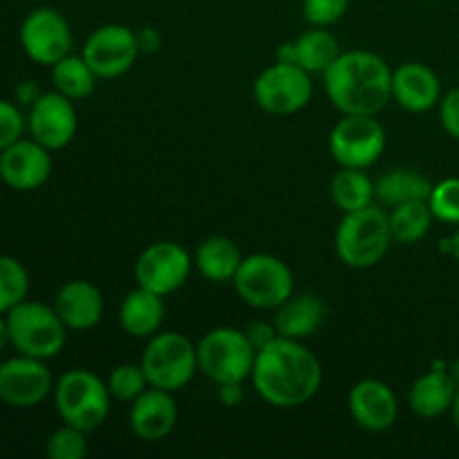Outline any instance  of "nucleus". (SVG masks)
<instances>
[{"instance_id":"1","label":"nucleus","mask_w":459,"mask_h":459,"mask_svg":"<svg viewBox=\"0 0 459 459\" xmlns=\"http://www.w3.org/2000/svg\"><path fill=\"white\" fill-rule=\"evenodd\" d=\"M251 384L269 406L296 408L316 397L323 366L303 341L278 336L255 352Z\"/></svg>"},{"instance_id":"2","label":"nucleus","mask_w":459,"mask_h":459,"mask_svg":"<svg viewBox=\"0 0 459 459\" xmlns=\"http://www.w3.org/2000/svg\"><path fill=\"white\" fill-rule=\"evenodd\" d=\"M323 85L341 115H379L393 101V70L368 49L341 52L323 72Z\"/></svg>"},{"instance_id":"3","label":"nucleus","mask_w":459,"mask_h":459,"mask_svg":"<svg viewBox=\"0 0 459 459\" xmlns=\"http://www.w3.org/2000/svg\"><path fill=\"white\" fill-rule=\"evenodd\" d=\"M336 254L352 269H370L379 264L393 245L388 213L370 204L361 211L343 213L336 229Z\"/></svg>"},{"instance_id":"4","label":"nucleus","mask_w":459,"mask_h":459,"mask_svg":"<svg viewBox=\"0 0 459 459\" xmlns=\"http://www.w3.org/2000/svg\"><path fill=\"white\" fill-rule=\"evenodd\" d=\"M52 394L63 424L76 426L85 433L101 429L110 415L112 394L108 390V384L85 368H74V370L65 372L54 384Z\"/></svg>"},{"instance_id":"5","label":"nucleus","mask_w":459,"mask_h":459,"mask_svg":"<svg viewBox=\"0 0 459 459\" xmlns=\"http://www.w3.org/2000/svg\"><path fill=\"white\" fill-rule=\"evenodd\" d=\"M4 316H7L9 327V345L18 354L49 361L65 348L70 330L61 321L54 305L27 299Z\"/></svg>"},{"instance_id":"6","label":"nucleus","mask_w":459,"mask_h":459,"mask_svg":"<svg viewBox=\"0 0 459 459\" xmlns=\"http://www.w3.org/2000/svg\"><path fill=\"white\" fill-rule=\"evenodd\" d=\"M258 350L245 330L213 327L197 341V370L215 385L251 379Z\"/></svg>"},{"instance_id":"7","label":"nucleus","mask_w":459,"mask_h":459,"mask_svg":"<svg viewBox=\"0 0 459 459\" xmlns=\"http://www.w3.org/2000/svg\"><path fill=\"white\" fill-rule=\"evenodd\" d=\"M142 368L152 388L178 390L186 388L197 370V345L182 332H157L146 343L142 354Z\"/></svg>"},{"instance_id":"8","label":"nucleus","mask_w":459,"mask_h":459,"mask_svg":"<svg viewBox=\"0 0 459 459\" xmlns=\"http://www.w3.org/2000/svg\"><path fill=\"white\" fill-rule=\"evenodd\" d=\"M233 287L242 303L255 309H278L294 294V273L278 255L251 254L242 258Z\"/></svg>"},{"instance_id":"9","label":"nucleus","mask_w":459,"mask_h":459,"mask_svg":"<svg viewBox=\"0 0 459 459\" xmlns=\"http://www.w3.org/2000/svg\"><path fill=\"white\" fill-rule=\"evenodd\" d=\"M312 74L294 63L276 61L254 81V99L260 110L273 117L296 115L312 101Z\"/></svg>"},{"instance_id":"10","label":"nucleus","mask_w":459,"mask_h":459,"mask_svg":"<svg viewBox=\"0 0 459 459\" xmlns=\"http://www.w3.org/2000/svg\"><path fill=\"white\" fill-rule=\"evenodd\" d=\"M385 151V130L375 115H343L330 133V152L341 166L370 169Z\"/></svg>"},{"instance_id":"11","label":"nucleus","mask_w":459,"mask_h":459,"mask_svg":"<svg viewBox=\"0 0 459 459\" xmlns=\"http://www.w3.org/2000/svg\"><path fill=\"white\" fill-rule=\"evenodd\" d=\"M22 52L39 65H49L72 54L74 36L67 18L54 7H36L22 18L21 31Z\"/></svg>"},{"instance_id":"12","label":"nucleus","mask_w":459,"mask_h":459,"mask_svg":"<svg viewBox=\"0 0 459 459\" xmlns=\"http://www.w3.org/2000/svg\"><path fill=\"white\" fill-rule=\"evenodd\" d=\"M191 254L173 240H160L148 245L134 263V281L143 290H151L160 296H170L186 285L191 276Z\"/></svg>"},{"instance_id":"13","label":"nucleus","mask_w":459,"mask_h":459,"mask_svg":"<svg viewBox=\"0 0 459 459\" xmlns=\"http://www.w3.org/2000/svg\"><path fill=\"white\" fill-rule=\"evenodd\" d=\"M81 54L99 79H117L130 72L142 54V48H139L137 31L130 30L128 25L108 22L88 36Z\"/></svg>"},{"instance_id":"14","label":"nucleus","mask_w":459,"mask_h":459,"mask_svg":"<svg viewBox=\"0 0 459 459\" xmlns=\"http://www.w3.org/2000/svg\"><path fill=\"white\" fill-rule=\"evenodd\" d=\"M52 372L43 359L18 357L0 363V402L12 408H36L54 393Z\"/></svg>"},{"instance_id":"15","label":"nucleus","mask_w":459,"mask_h":459,"mask_svg":"<svg viewBox=\"0 0 459 459\" xmlns=\"http://www.w3.org/2000/svg\"><path fill=\"white\" fill-rule=\"evenodd\" d=\"M27 130H30L31 139L43 143L49 151H61V148L70 146L79 130L74 101L63 97L56 90L43 92L30 106Z\"/></svg>"},{"instance_id":"16","label":"nucleus","mask_w":459,"mask_h":459,"mask_svg":"<svg viewBox=\"0 0 459 459\" xmlns=\"http://www.w3.org/2000/svg\"><path fill=\"white\" fill-rule=\"evenodd\" d=\"M49 148L36 139L21 137L0 151V182L13 191H36L52 175V155Z\"/></svg>"},{"instance_id":"17","label":"nucleus","mask_w":459,"mask_h":459,"mask_svg":"<svg viewBox=\"0 0 459 459\" xmlns=\"http://www.w3.org/2000/svg\"><path fill=\"white\" fill-rule=\"evenodd\" d=\"M348 408L354 424L368 433H385L399 417V403L393 388L379 379H363L352 385Z\"/></svg>"},{"instance_id":"18","label":"nucleus","mask_w":459,"mask_h":459,"mask_svg":"<svg viewBox=\"0 0 459 459\" xmlns=\"http://www.w3.org/2000/svg\"><path fill=\"white\" fill-rule=\"evenodd\" d=\"M179 408L173 393L148 388L130 403V429L143 442H161L175 430Z\"/></svg>"},{"instance_id":"19","label":"nucleus","mask_w":459,"mask_h":459,"mask_svg":"<svg viewBox=\"0 0 459 459\" xmlns=\"http://www.w3.org/2000/svg\"><path fill=\"white\" fill-rule=\"evenodd\" d=\"M54 309L70 332H88L103 318V294L83 278L67 281L54 296Z\"/></svg>"},{"instance_id":"20","label":"nucleus","mask_w":459,"mask_h":459,"mask_svg":"<svg viewBox=\"0 0 459 459\" xmlns=\"http://www.w3.org/2000/svg\"><path fill=\"white\" fill-rule=\"evenodd\" d=\"M393 99L408 112H429L442 101L439 76L424 63H402L393 70Z\"/></svg>"},{"instance_id":"21","label":"nucleus","mask_w":459,"mask_h":459,"mask_svg":"<svg viewBox=\"0 0 459 459\" xmlns=\"http://www.w3.org/2000/svg\"><path fill=\"white\" fill-rule=\"evenodd\" d=\"M339 54L341 45L336 36L325 27H314V30L303 31L299 39L282 43L276 52V61L294 63L309 74H323Z\"/></svg>"},{"instance_id":"22","label":"nucleus","mask_w":459,"mask_h":459,"mask_svg":"<svg viewBox=\"0 0 459 459\" xmlns=\"http://www.w3.org/2000/svg\"><path fill=\"white\" fill-rule=\"evenodd\" d=\"M273 325L282 339L305 341L316 334L327 321V305L316 294H291L278 309H273Z\"/></svg>"},{"instance_id":"23","label":"nucleus","mask_w":459,"mask_h":459,"mask_svg":"<svg viewBox=\"0 0 459 459\" xmlns=\"http://www.w3.org/2000/svg\"><path fill=\"white\" fill-rule=\"evenodd\" d=\"M166 305L164 296L155 294L151 290H143L137 285V290L130 291L119 307V325L133 339H151L164 325Z\"/></svg>"},{"instance_id":"24","label":"nucleus","mask_w":459,"mask_h":459,"mask_svg":"<svg viewBox=\"0 0 459 459\" xmlns=\"http://www.w3.org/2000/svg\"><path fill=\"white\" fill-rule=\"evenodd\" d=\"M455 393L457 384L448 375V368H435V370L426 372L412 384L411 393H408V402H411V411L417 417L437 420V417L451 412Z\"/></svg>"},{"instance_id":"25","label":"nucleus","mask_w":459,"mask_h":459,"mask_svg":"<svg viewBox=\"0 0 459 459\" xmlns=\"http://www.w3.org/2000/svg\"><path fill=\"white\" fill-rule=\"evenodd\" d=\"M242 258L245 255L231 238L211 236L197 247L193 263H195V269L202 278L222 285V282H233Z\"/></svg>"},{"instance_id":"26","label":"nucleus","mask_w":459,"mask_h":459,"mask_svg":"<svg viewBox=\"0 0 459 459\" xmlns=\"http://www.w3.org/2000/svg\"><path fill=\"white\" fill-rule=\"evenodd\" d=\"M430 191H433V182L412 169L388 170L375 182L377 200L390 209L406 202H429Z\"/></svg>"},{"instance_id":"27","label":"nucleus","mask_w":459,"mask_h":459,"mask_svg":"<svg viewBox=\"0 0 459 459\" xmlns=\"http://www.w3.org/2000/svg\"><path fill=\"white\" fill-rule=\"evenodd\" d=\"M330 195L343 213L366 209L377 200L375 182L366 173V169H348V166H341L339 173L332 178Z\"/></svg>"},{"instance_id":"28","label":"nucleus","mask_w":459,"mask_h":459,"mask_svg":"<svg viewBox=\"0 0 459 459\" xmlns=\"http://www.w3.org/2000/svg\"><path fill=\"white\" fill-rule=\"evenodd\" d=\"M99 76L83 58V54H67L52 65V83L56 92L72 101L88 99L97 90Z\"/></svg>"},{"instance_id":"29","label":"nucleus","mask_w":459,"mask_h":459,"mask_svg":"<svg viewBox=\"0 0 459 459\" xmlns=\"http://www.w3.org/2000/svg\"><path fill=\"white\" fill-rule=\"evenodd\" d=\"M433 220L435 215L426 200L393 206V211L388 213L393 242H397V245H417V242L429 236Z\"/></svg>"},{"instance_id":"30","label":"nucleus","mask_w":459,"mask_h":459,"mask_svg":"<svg viewBox=\"0 0 459 459\" xmlns=\"http://www.w3.org/2000/svg\"><path fill=\"white\" fill-rule=\"evenodd\" d=\"M30 296V272L18 258L0 254V314H9Z\"/></svg>"},{"instance_id":"31","label":"nucleus","mask_w":459,"mask_h":459,"mask_svg":"<svg viewBox=\"0 0 459 459\" xmlns=\"http://www.w3.org/2000/svg\"><path fill=\"white\" fill-rule=\"evenodd\" d=\"M106 384H108V390H110L112 399H117V402H126V403H133L143 390L151 388L142 363H121V366L112 368Z\"/></svg>"},{"instance_id":"32","label":"nucleus","mask_w":459,"mask_h":459,"mask_svg":"<svg viewBox=\"0 0 459 459\" xmlns=\"http://www.w3.org/2000/svg\"><path fill=\"white\" fill-rule=\"evenodd\" d=\"M88 435L76 426L63 424L48 437L45 453L52 459H83L88 455Z\"/></svg>"},{"instance_id":"33","label":"nucleus","mask_w":459,"mask_h":459,"mask_svg":"<svg viewBox=\"0 0 459 459\" xmlns=\"http://www.w3.org/2000/svg\"><path fill=\"white\" fill-rule=\"evenodd\" d=\"M429 206L435 220L446 224H459V178H446L433 184Z\"/></svg>"},{"instance_id":"34","label":"nucleus","mask_w":459,"mask_h":459,"mask_svg":"<svg viewBox=\"0 0 459 459\" xmlns=\"http://www.w3.org/2000/svg\"><path fill=\"white\" fill-rule=\"evenodd\" d=\"M350 0H303V16L312 27H330L345 16Z\"/></svg>"},{"instance_id":"35","label":"nucleus","mask_w":459,"mask_h":459,"mask_svg":"<svg viewBox=\"0 0 459 459\" xmlns=\"http://www.w3.org/2000/svg\"><path fill=\"white\" fill-rule=\"evenodd\" d=\"M25 130L27 119L21 112V108L13 101L0 99V151H4L13 142H18L25 134Z\"/></svg>"},{"instance_id":"36","label":"nucleus","mask_w":459,"mask_h":459,"mask_svg":"<svg viewBox=\"0 0 459 459\" xmlns=\"http://www.w3.org/2000/svg\"><path fill=\"white\" fill-rule=\"evenodd\" d=\"M439 119H442L444 130L459 142V88L451 90L446 97L439 101Z\"/></svg>"},{"instance_id":"37","label":"nucleus","mask_w":459,"mask_h":459,"mask_svg":"<svg viewBox=\"0 0 459 459\" xmlns=\"http://www.w3.org/2000/svg\"><path fill=\"white\" fill-rule=\"evenodd\" d=\"M245 334L249 336L251 345H254L255 350L264 348V345L272 343L273 339H278L276 325H273V323H267V321H255V323H251V325L245 330Z\"/></svg>"},{"instance_id":"38","label":"nucleus","mask_w":459,"mask_h":459,"mask_svg":"<svg viewBox=\"0 0 459 459\" xmlns=\"http://www.w3.org/2000/svg\"><path fill=\"white\" fill-rule=\"evenodd\" d=\"M245 381H231V384L218 385V399L224 408H238L245 402Z\"/></svg>"},{"instance_id":"39","label":"nucleus","mask_w":459,"mask_h":459,"mask_svg":"<svg viewBox=\"0 0 459 459\" xmlns=\"http://www.w3.org/2000/svg\"><path fill=\"white\" fill-rule=\"evenodd\" d=\"M13 94H16L18 103H22V106H31V103H34L43 92H40L39 85H36L34 81H21V83L16 85V90H13Z\"/></svg>"},{"instance_id":"40","label":"nucleus","mask_w":459,"mask_h":459,"mask_svg":"<svg viewBox=\"0 0 459 459\" xmlns=\"http://www.w3.org/2000/svg\"><path fill=\"white\" fill-rule=\"evenodd\" d=\"M137 39H139V48H142V52H157V49L161 48V36L157 34L152 27L142 30V34H137Z\"/></svg>"},{"instance_id":"41","label":"nucleus","mask_w":459,"mask_h":459,"mask_svg":"<svg viewBox=\"0 0 459 459\" xmlns=\"http://www.w3.org/2000/svg\"><path fill=\"white\" fill-rule=\"evenodd\" d=\"M442 251L451 254L453 258H455L457 263H459V224H457L455 233H453V236L448 238V240H442Z\"/></svg>"},{"instance_id":"42","label":"nucleus","mask_w":459,"mask_h":459,"mask_svg":"<svg viewBox=\"0 0 459 459\" xmlns=\"http://www.w3.org/2000/svg\"><path fill=\"white\" fill-rule=\"evenodd\" d=\"M9 345V327H7V316L0 314V352Z\"/></svg>"},{"instance_id":"43","label":"nucleus","mask_w":459,"mask_h":459,"mask_svg":"<svg viewBox=\"0 0 459 459\" xmlns=\"http://www.w3.org/2000/svg\"><path fill=\"white\" fill-rule=\"evenodd\" d=\"M451 417H453V424L459 430V385H457V393H455V402L451 406Z\"/></svg>"},{"instance_id":"44","label":"nucleus","mask_w":459,"mask_h":459,"mask_svg":"<svg viewBox=\"0 0 459 459\" xmlns=\"http://www.w3.org/2000/svg\"><path fill=\"white\" fill-rule=\"evenodd\" d=\"M448 375H451L453 381H455V384L459 385V359H457L455 363H453L451 368H448Z\"/></svg>"}]
</instances>
